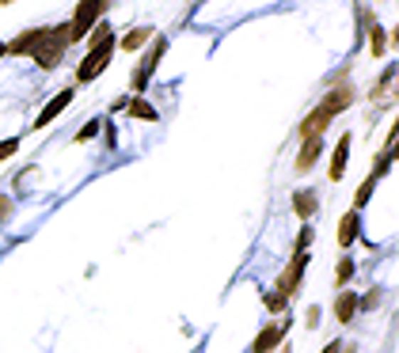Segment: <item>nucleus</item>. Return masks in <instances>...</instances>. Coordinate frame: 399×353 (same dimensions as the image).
Returning a JSON list of instances; mask_svg holds the SVG:
<instances>
[{"mask_svg":"<svg viewBox=\"0 0 399 353\" xmlns=\"http://www.w3.org/2000/svg\"><path fill=\"white\" fill-rule=\"evenodd\" d=\"M69 46H73V42H69V23H61V27H46V35H42L38 50L31 53V58H35L38 69H58Z\"/></svg>","mask_w":399,"mask_h":353,"instance_id":"nucleus-1","label":"nucleus"},{"mask_svg":"<svg viewBox=\"0 0 399 353\" xmlns=\"http://www.w3.org/2000/svg\"><path fill=\"white\" fill-rule=\"evenodd\" d=\"M107 4H110V0H80V4H76V12H73V19H69V42H84L87 31L103 19Z\"/></svg>","mask_w":399,"mask_h":353,"instance_id":"nucleus-2","label":"nucleus"},{"mask_svg":"<svg viewBox=\"0 0 399 353\" xmlns=\"http://www.w3.org/2000/svg\"><path fill=\"white\" fill-rule=\"evenodd\" d=\"M115 46H118V42H115V38H107V42H99V46L87 50V58H84L80 65H76V84H92L95 76L110 65V58H115Z\"/></svg>","mask_w":399,"mask_h":353,"instance_id":"nucleus-3","label":"nucleus"},{"mask_svg":"<svg viewBox=\"0 0 399 353\" xmlns=\"http://www.w3.org/2000/svg\"><path fill=\"white\" fill-rule=\"evenodd\" d=\"M164 53H168V38H152V53H145V61H141L137 65V72H133V92H145V87H149V80H152V76H156V65H160V58H164Z\"/></svg>","mask_w":399,"mask_h":353,"instance_id":"nucleus-4","label":"nucleus"},{"mask_svg":"<svg viewBox=\"0 0 399 353\" xmlns=\"http://www.w3.org/2000/svg\"><path fill=\"white\" fill-rule=\"evenodd\" d=\"M304 266H308V255H304V251H297L293 262L282 270V278L274 281V293H282L285 300H289V296L297 293V285H301V278H304Z\"/></svg>","mask_w":399,"mask_h":353,"instance_id":"nucleus-5","label":"nucleus"},{"mask_svg":"<svg viewBox=\"0 0 399 353\" xmlns=\"http://www.w3.org/2000/svg\"><path fill=\"white\" fill-rule=\"evenodd\" d=\"M69 103H73V87H61V92L53 95V99H50L46 107H42V114L35 118V129H46V126L53 122V118H58V114H65V110H69Z\"/></svg>","mask_w":399,"mask_h":353,"instance_id":"nucleus-6","label":"nucleus"},{"mask_svg":"<svg viewBox=\"0 0 399 353\" xmlns=\"http://www.w3.org/2000/svg\"><path fill=\"white\" fill-rule=\"evenodd\" d=\"M42 35H46V27H31V31H23V35H16L12 42H4L8 46V53H16V58H31V53L38 50V42H42Z\"/></svg>","mask_w":399,"mask_h":353,"instance_id":"nucleus-7","label":"nucleus"},{"mask_svg":"<svg viewBox=\"0 0 399 353\" xmlns=\"http://www.w3.org/2000/svg\"><path fill=\"white\" fill-rule=\"evenodd\" d=\"M285 330H289V323H270V327H262L259 338H255V346H251V353H270V349H278L282 338H285Z\"/></svg>","mask_w":399,"mask_h":353,"instance_id":"nucleus-8","label":"nucleus"},{"mask_svg":"<svg viewBox=\"0 0 399 353\" xmlns=\"http://www.w3.org/2000/svg\"><path fill=\"white\" fill-rule=\"evenodd\" d=\"M350 103H353V87H350V84H339V87H331V92H327V99H324L319 107H324L327 114L335 118V114H342V110H346Z\"/></svg>","mask_w":399,"mask_h":353,"instance_id":"nucleus-9","label":"nucleus"},{"mask_svg":"<svg viewBox=\"0 0 399 353\" xmlns=\"http://www.w3.org/2000/svg\"><path fill=\"white\" fill-rule=\"evenodd\" d=\"M327 126H331V114H327L324 107H316L312 114H308L304 122H301V129H297V134H301V141H312V137H319V134H324Z\"/></svg>","mask_w":399,"mask_h":353,"instance_id":"nucleus-10","label":"nucleus"},{"mask_svg":"<svg viewBox=\"0 0 399 353\" xmlns=\"http://www.w3.org/2000/svg\"><path fill=\"white\" fill-rule=\"evenodd\" d=\"M319 156H324V137H312V141H304L301 152H297V171H312Z\"/></svg>","mask_w":399,"mask_h":353,"instance_id":"nucleus-11","label":"nucleus"},{"mask_svg":"<svg viewBox=\"0 0 399 353\" xmlns=\"http://www.w3.org/2000/svg\"><path fill=\"white\" fill-rule=\"evenodd\" d=\"M358 232H361V213L350 209V213L339 220V247H353L358 244Z\"/></svg>","mask_w":399,"mask_h":353,"instance_id":"nucleus-12","label":"nucleus"},{"mask_svg":"<svg viewBox=\"0 0 399 353\" xmlns=\"http://www.w3.org/2000/svg\"><path fill=\"white\" fill-rule=\"evenodd\" d=\"M358 308H361V296H358V293L342 289V293L335 296V319H339V323H350V319L358 315Z\"/></svg>","mask_w":399,"mask_h":353,"instance_id":"nucleus-13","label":"nucleus"},{"mask_svg":"<svg viewBox=\"0 0 399 353\" xmlns=\"http://www.w3.org/2000/svg\"><path fill=\"white\" fill-rule=\"evenodd\" d=\"M346 160H350V134H342L335 152H331V183H339L346 175Z\"/></svg>","mask_w":399,"mask_h":353,"instance_id":"nucleus-14","label":"nucleus"},{"mask_svg":"<svg viewBox=\"0 0 399 353\" xmlns=\"http://www.w3.org/2000/svg\"><path fill=\"white\" fill-rule=\"evenodd\" d=\"M293 209H297V217H301V220H312L316 209H319V197L312 190H297L293 194Z\"/></svg>","mask_w":399,"mask_h":353,"instance_id":"nucleus-15","label":"nucleus"},{"mask_svg":"<svg viewBox=\"0 0 399 353\" xmlns=\"http://www.w3.org/2000/svg\"><path fill=\"white\" fill-rule=\"evenodd\" d=\"M126 110H129L133 118H141V122H156V107H152L149 99H141V95L126 99Z\"/></svg>","mask_w":399,"mask_h":353,"instance_id":"nucleus-16","label":"nucleus"},{"mask_svg":"<svg viewBox=\"0 0 399 353\" xmlns=\"http://www.w3.org/2000/svg\"><path fill=\"white\" fill-rule=\"evenodd\" d=\"M152 38H156V31H152V27H133L129 31V35L126 38H122V50H141V46H145V42H152Z\"/></svg>","mask_w":399,"mask_h":353,"instance_id":"nucleus-17","label":"nucleus"},{"mask_svg":"<svg viewBox=\"0 0 399 353\" xmlns=\"http://www.w3.org/2000/svg\"><path fill=\"white\" fill-rule=\"evenodd\" d=\"M373 190H376V175H369V179H365V183L358 186V194H353V209H358V213H361V209H365V205H369V197H373Z\"/></svg>","mask_w":399,"mask_h":353,"instance_id":"nucleus-18","label":"nucleus"},{"mask_svg":"<svg viewBox=\"0 0 399 353\" xmlns=\"http://www.w3.org/2000/svg\"><path fill=\"white\" fill-rule=\"evenodd\" d=\"M369 42H373V53H376V58H384V53H388V35H384V27L373 23V19H369Z\"/></svg>","mask_w":399,"mask_h":353,"instance_id":"nucleus-19","label":"nucleus"},{"mask_svg":"<svg viewBox=\"0 0 399 353\" xmlns=\"http://www.w3.org/2000/svg\"><path fill=\"white\" fill-rule=\"evenodd\" d=\"M392 160H395V145H384V152L376 156V168H373L376 179H381V175H388V168H392Z\"/></svg>","mask_w":399,"mask_h":353,"instance_id":"nucleus-20","label":"nucleus"},{"mask_svg":"<svg viewBox=\"0 0 399 353\" xmlns=\"http://www.w3.org/2000/svg\"><path fill=\"white\" fill-rule=\"evenodd\" d=\"M353 259L346 255V259H339V270H335V285H350V278H353Z\"/></svg>","mask_w":399,"mask_h":353,"instance_id":"nucleus-21","label":"nucleus"},{"mask_svg":"<svg viewBox=\"0 0 399 353\" xmlns=\"http://www.w3.org/2000/svg\"><path fill=\"white\" fill-rule=\"evenodd\" d=\"M16 152H19V137H8V141H0V163H4V160H12Z\"/></svg>","mask_w":399,"mask_h":353,"instance_id":"nucleus-22","label":"nucleus"},{"mask_svg":"<svg viewBox=\"0 0 399 353\" xmlns=\"http://www.w3.org/2000/svg\"><path fill=\"white\" fill-rule=\"evenodd\" d=\"M99 126H103V122H95V118H92V122H84L80 134H76V141H80V145H84V141H92V137L99 134Z\"/></svg>","mask_w":399,"mask_h":353,"instance_id":"nucleus-23","label":"nucleus"},{"mask_svg":"<svg viewBox=\"0 0 399 353\" xmlns=\"http://www.w3.org/2000/svg\"><path fill=\"white\" fill-rule=\"evenodd\" d=\"M262 300H266V308H270V312H274V315H278V312H282V308H285V296H282V293H266V296H262Z\"/></svg>","mask_w":399,"mask_h":353,"instance_id":"nucleus-24","label":"nucleus"},{"mask_svg":"<svg viewBox=\"0 0 399 353\" xmlns=\"http://www.w3.org/2000/svg\"><path fill=\"white\" fill-rule=\"evenodd\" d=\"M8 220H12V197L0 194V224H8Z\"/></svg>","mask_w":399,"mask_h":353,"instance_id":"nucleus-25","label":"nucleus"},{"mask_svg":"<svg viewBox=\"0 0 399 353\" xmlns=\"http://www.w3.org/2000/svg\"><path fill=\"white\" fill-rule=\"evenodd\" d=\"M312 244V228H301V236H297V251H308Z\"/></svg>","mask_w":399,"mask_h":353,"instance_id":"nucleus-26","label":"nucleus"},{"mask_svg":"<svg viewBox=\"0 0 399 353\" xmlns=\"http://www.w3.org/2000/svg\"><path fill=\"white\" fill-rule=\"evenodd\" d=\"M319 315H324V312H319V308L312 304V308H308V319H304V323H308V330H316L319 327Z\"/></svg>","mask_w":399,"mask_h":353,"instance_id":"nucleus-27","label":"nucleus"},{"mask_svg":"<svg viewBox=\"0 0 399 353\" xmlns=\"http://www.w3.org/2000/svg\"><path fill=\"white\" fill-rule=\"evenodd\" d=\"M319 353H342V342H331V346H324Z\"/></svg>","mask_w":399,"mask_h":353,"instance_id":"nucleus-28","label":"nucleus"},{"mask_svg":"<svg viewBox=\"0 0 399 353\" xmlns=\"http://www.w3.org/2000/svg\"><path fill=\"white\" fill-rule=\"evenodd\" d=\"M4 53H8V46H4V42H0V58H4Z\"/></svg>","mask_w":399,"mask_h":353,"instance_id":"nucleus-29","label":"nucleus"},{"mask_svg":"<svg viewBox=\"0 0 399 353\" xmlns=\"http://www.w3.org/2000/svg\"><path fill=\"white\" fill-rule=\"evenodd\" d=\"M0 4H12V0H0Z\"/></svg>","mask_w":399,"mask_h":353,"instance_id":"nucleus-30","label":"nucleus"}]
</instances>
